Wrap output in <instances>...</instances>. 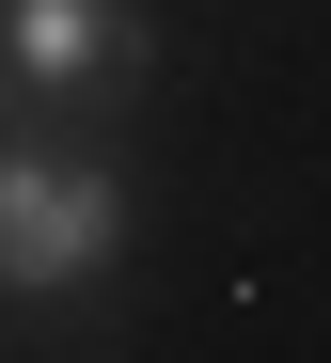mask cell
Masks as SVG:
<instances>
[{"mask_svg":"<svg viewBox=\"0 0 331 363\" xmlns=\"http://www.w3.org/2000/svg\"><path fill=\"white\" fill-rule=\"evenodd\" d=\"M111 253H126L111 158H47V143H16V174H0V269H16L32 300H63V284H95Z\"/></svg>","mask_w":331,"mask_h":363,"instance_id":"6da1fadb","label":"cell"},{"mask_svg":"<svg viewBox=\"0 0 331 363\" xmlns=\"http://www.w3.org/2000/svg\"><path fill=\"white\" fill-rule=\"evenodd\" d=\"M63 79H142V16L126 0H16V95Z\"/></svg>","mask_w":331,"mask_h":363,"instance_id":"7a4b0ae2","label":"cell"}]
</instances>
